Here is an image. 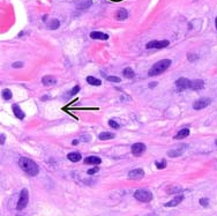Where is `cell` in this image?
<instances>
[{
  "label": "cell",
  "mask_w": 217,
  "mask_h": 216,
  "mask_svg": "<svg viewBox=\"0 0 217 216\" xmlns=\"http://www.w3.org/2000/svg\"><path fill=\"white\" fill-rule=\"evenodd\" d=\"M78 143H79V140H74V141H73V145H74V146L78 145Z\"/></svg>",
  "instance_id": "35"
},
{
  "label": "cell",
  "mask_w": 217,
  "mask_h": 216,
  "mask_svg": "<svg viewBox=\"0 0 217 216\" xmlns=\"http://www.w3.org/2000/svg\"><path fill=\"white\" fill-rule=\"evenodd\" d=\"M90 37L93 40H102V41H108V34H103L101 31H93V32H90Z\"/></svg>",
  "instance_id": "12"
},
{
  "label": "cell",
  "mask_w": 217,
  "mask_h": 216,
  "mask_svg": "<svg viewBox=\"0 0 217 216\" xmlns=\"http://www.w3.org/2000/svg\"><path fill=\"white\" fill-rule=\"evenodd\" d=\"M28 202H29V192H28V189H23L20 193V199H19L17 204H16V209L17 210H23L27 207Z\"/></svg>",
  "instance_id": "4"
},
{
  "label": "cell",
  "mask_w": 217,
  "mask_h": 216,
  "mask_svg": "<svg viewBox=\"0 0 217 216\" xmlns=\"http://www.w3.org/2000/svg\"><path fill=\"white\" fill-rule=\"evenodd\" d=\"M57 82V79L54 76H51V75H46L42 79V83L45 86V87H50V86H53L54 83Z\"/></svg>",
  "instance_id": "13"
},
{
  "label": "cell",
  "mask_w": 217,
  "mask_h": 216,
  "mask_svg": "<svg viewBox=\"0 0 217 216\" xmlns=\"http://www.w3.org/2000/svg\"><path fill=\"white\" fill-rule=\"evenodd\" d=\"M155 165H156V166H157V169H160V170L165 169V168H166V161H165V160L156 161V162H155Z\"/></svg>",
  "instance_id": "24"
},
{
  "label": "cell",
  "mask_w": 217,
  "mask_h": 216,
  "mask_svg": "<svg viewBox=\"0 0 217 216\" xmlns=\"http://www.w3.org/2000/svg\"><path fill=\"white\" fill-rule=\"evenodd\" d=\"M98 170H99V168H98V166H95V168H93V169L88 170V175H89V176L94 175V174H96V172H97Z\"/></svg>",
  "instance_id": "30"
},
{
  "label": "cell",
  "mask_w": 217,
  "mask_h": 216,
  "mask_svg": "<svg viewBox=\"0 0 217 216\" xmlns=\"http://www.w3.org/2000/svg\"><path fill=\"white\" fill-rule=\"evenodd\" d=\"M116 17H117V20L122 21V20H125V19L128 17V13H127V11H126L125 8H120V9L117 12V14H116Z\"/></svg>",
  "instance_id": "18"
},
{
  "label": "cell",
  "mask_w": 217,
  "mask_h": 216,
  "mask_svg": "<svg viewBox=\"0 0 217 216\" xmlns=\"http://www.w3.org/2000/svg\"><path fill=\"white\" fill-rule=\"evenodd\" d=\"M2 97H4L6 101L11 99V98H12V91H11L9 89H4V90H2Z\"/></svg>",
  "instance_id": "25"
},
{
  "label": "cell",
  "mask_w": 217,
  "mask_h": 216,
  "mask_svg": "<svg viewBox=\"0 0 217 216\" xmlns=\"http://www.w3.org/2000/svg\"><path fill=\"white\" fill-rule=\"evenodd\" d=\"M199 57L198 55H195V54H188V60H190V61H194L195 59H198Z\"/></svg>",
  "instance_id": "32"
},
{
  "label": "cell",
  "mask_w": 217,
  "mask_h": 216,
  "mask_svg": "<svg viewBox=\"0 0 217 216\" xmlns=\"http://www.w3.org/2000/svg\"><path fill=\"white\" fill-rule=\"evenodd\" d=\"M134 198L141 202H150L152 200V193L148 189H137L134 193Z\"/></svg>",
  "instance_id": "3"
},
{
  "label": "cell",
  "mask_w": 217,
  "mask_h": 216,
  "mask_svg": "<svg viewBox=\"0 0 217 216\" xmlns=\"http://www.w3.org/2000/svg\"><path fill=\"white\" fill-rule=\"evenodd\" d=\"M79 91H80V86H79V84H76V86L70 90V95H76Z\"/></svg>",
  "instance_id": "29"
},
{
  "label": "cell",
  "mask_w": 217,
  "mask_h": 216,
  "mask_svg": "<svg viewBox=\"0 0 217 216\" xmlns=\"http://www.w3.org/2000/svg\"><path fill=\"white\" fill-rule=\"evenodd\" d=\"M169 44H170V42L166 41V40H164V41H151L146 44V49H148V50H150V49H164V48L169 46Z\"/></svg>",
  "instance_id": "5"
},
{
  "label": "cell",
  "mask_w": 217,
  "mask_h": 216,
  "mask_svg": "<svg viewBox=\"0 0 217 216\" xmlns=\"http://www.w3.org/2000/svg\"><path fill=\"white\" fill-rule=\"evenodd\" d=\"M215 143H216V146H217V140H216V141H215Z\"/></svg>",
  "instance_id": "37"
},
{
  "label": "cell",
  "mask_w": 217,
  "mask_h": 216,
  "mask_svg": "<svg viewBox=\"0 0 217 216\" xmlns=\"http://www.w3.org/2000/svg\"><path fill=\"white\" fill-rule=\"evenodd\" d=\"M185 149H186V145H181V146H179V147H177V148L169 150V151H167V155H169L170 157H178V156H180V155L185 151Z\"/></svg>",
  "instance_id": "9"
},
{
  "label": "cell",
  "mask_w": 217,
  "mask_h": 216,
  "mask_svg": "<svg viewBox=\"0 0 217 216\" xmlns=\"http://www.w3.org/2000/svg\"><path fill=\"white\" fill-rule=\"evenodd\" d=\"M122 74H124V76L125 78H127V79H133L134 76H135V74H134V72H133V69L131 67H126L124 71H122Z\"/></svg>",
  "instance_id": "20"
},
{
  "label": "cell",
  "mask_w": 217,
  "mask_h": 216,
  "mask_svg": "<svg viewBox=\"0 0 217 216\" xmlns=\"http://www.w3.org/2000/svg\"><path fill=\"white\" fill-rule=\"evenodd\" d=\"M146 151V146L143 143H134L132 146V154L135 156H140Z\"/></svg>",
  "instance_id": "10"
},
{
  "label": "cell",
  "mask_w": 217,
  "mask_h": 216,
  "mask_svg": "<svg viewBox=\"0 0 217 216\" xmlns=\"http://www.w3.org/2000/svg\"><path fill=\"white\" fill-rule=\"evenodd\" d=\"M190 135V130L188 128H183V130H180L176 135H175V140H180V139H184V138H186V136H188Z\"/></svg>",
  "instance_id": "15"
},
{
  "label": "cell",
  "mask_w": 217,
  "mask_h": 216,
  "mask_svg": "<svg viewBox=\"0 0 217 216\" xmlns=\"http://www.w3.org/2000/svg\"><path fill=\"white\" fill-rule=\"evenodd\" d=\"M200 203H201V206H202V207H208V204H209V200H208L207 198H202V199H200Z\"/></svg>",
  "instance_id": "28"
},
{
  "label": "cell",
  "mask_w": 217,
  "mask_h": 216,
  "mask_svg": "<svg viewBox=\"0 0 217 216\" xmlns=\"http://www.w3.org/2000/svg\"><path fill=\"white\" fill-rule=\"evenodd\" d=\"M156 83H157V82H152V83H150V84H149V87H150V88H152V87H155V86H156Z\"/></svg>",
  "instance_id": "34"
},
{
  "label": "cell",
  "mask_w": 217,
  "mask_h": 216,
  "mask_svg": "<svg viewBox=\"0 0 217 216\" xmlns=\"http://www.w3.org/2000/svg\"><path fill=\"white\" fill-rule=\"evenodd\" d=\"M101 162H102V160L99 157H97V156H89V157L84 158V163L86 164H95V165H98V164H101Z\"/></svg>",
  "instance_id": "16"
},
{
  "label": "cell",
  "mask_w": 217,
  "mask_h": 216,
  "mask_svg": "<svg viewBox=\"0 0 217 216\" xmlns=\"http://www.w3.org/2000/svg\"><path fill=\"white\" fill-rule=\"evenodd\" d=\"M67 158L72 162H79L81 160V154L79 153H69L67 155Z\"/></svg>",
  "instance_id": "19"
},
{
  "label": "cell",
  "mask_w": 217,
  "mask_h": 216,
  "mask_svg": "<svg viewBox=\"0 0 217 216\" xmlns=\"http://www.w3.org/2000/svg\"><path fill=\"white\" fill-rule=\"evenodd\" d=\"M4 141H5V135L1 134V145H4Z\"/></svg>",
  "instance_id": "33"
},
{
  "label": "cell",
  "mask_w": 217,
  "mask_h": 216,
  "mask_svg": "<svg viewBox=\"0 0 217 216\" xmlns=\"http://www.w3.org/2000/svg\"><path fill=\"white\" fill-rule=\"evenodd\" d=\"M114 138L113 133H110V132H102L101 134L98 135V139L99 140H111Z\"/></svg>",
  "instance_id": "21"
},
{
  "label": "cell",
  "mask_w": 217,
  "mask_h": 216,
  "mask_svg": "<svg viewBox=\"0 0 217 216\" xmlns=\"http://www.w3.org/2000/svg\"><path fill=\"white\" fill-rule=\"evenodd\" d=\"M176 87L179 91H184L186 89H188L190 87V80H187L186 78H180L176 81Z\"/></svg>",
  "instance_id": "7"
},
{
  "label": "cell",
  "mask_w": 217,
  "mask_h": 216,
  "mask_svg": "<svg viewBox=\"0 0 217 216\" xmlns=\"http://www.w3.org/2000/svg\"><path fill=\"white\" fill-rule=\"evenodd\" d=\"M59 26H60V22H59V20H57V19H52V20L47 23V28H49V29H52V30L59 28Z\"/></svg>",
  "instance_id": "22"
},
{
  "label": "cell",
  "mask_w": 217,
  "mask_h": 216,
  "mask_svg": "<svg viewBox=\"0 0 217 216\" xmlns=\"http://www.w3.org/2000/svg\"><path fill=\"white\" fill-rule=\"evenodd\" d=\"M108 125H110L112 128H114V130H118V128H119V124H118L117 122H114L113 119L108 120Z\"/></svg>",
  "instance_id": "26"
},
{
  "label": "cell",
  "mask_w": 217,
  "mask_h": 216,
  "mask_svg": "<svg viewBox=\"0 0 217 216\" xmlns=\"http://www.w3.org/2000/svg\"><path fill=\"white\" fill-rule=\"evenodd\" d=\"M183 200H184V197H183L181 194H179V195H177L173 200H171V201L165 203V207H176V206H178Z\"/></svg>",
  "instance_id": "14"
},
{
  "label": "cell",
  "mask_w": 217,
  "mask_h": 216,
  "mask_svg": "<svg viewBox=\"0 0 217 216\" xmlns=\"http://www.w3.org/2000/svg\"><path fill=\"white\" fill-rule=\"evenodd\" d=\"M12 66H13V68H21V67H23V63L16 61V63H14Z\"/></svg>",
  "instance_id": "31"
},
{
  "label": "cell",
  "mask_w": 217,
  "mask_h": 216,
  "mask_svg": "<svg viewBox=\"0 0 217 216\" xmlns=\"http://www.w3.org/2000/svg\"><path fill=\"white\" fill-rule=\"evenodd\" d=\"M87 82H88L89 84H91V86H101V84H102L101 80L96 79L94 76H88V78H87Z\"/></svg>",
  "instance_id": "23"
},
{
  "label": "cell",
  "mask_w": 217,
  "mask_h": 216,
  "mask_svg": "<svg viewBox=\"0 0 217 216\" xmlns=\"http://www.w3.org/2000/svg\"><path fill=\"white\" fill-rule=\"evenodd\" d=\"M13 111H14V114H15V117L17 118V119H23L24 118V112L21 110V109L19 108V105H13Z\"/></svg>",
  "instance_id": "17"
},
{
  "label": "cell",
  "mask_w": 217,
  "mask_h": 216,
  "mask_svg": "<svg viewBox=\"0 0 217 216\" xmlns=\"http://www.w3.org/2000/svg\"><path fill=\"white\" fill-rule=\"evenodd\" d=\"M204 87V82L203 80H193L190 81V89L192 90H201Z\"/></svg>",
  "instance_id": "11"
},
{
  "label": "cell",
  "mask_w": 217,
  "mask_h": 216,
  "mask_svg": "<svg viewBox=\"0 0 217 216\" xmlns=\"http://www.w3.org/2000/svg\"><path fill=\"white\" fill-rule=\"evenodd\" d=\"M215 26H216V29H217V17H216V20H215Z\"/></svg>",
  "instance_id": "36"
},
{
  "label": "cell",
  "mask_w": 217,
  "mask_h": 216,
  "mask_svg": "<svg viewBox=\"0 0 217 216\" xmlns=\"http://www.w3.org/2000/svg\"><path fill=\"white\" fill-rule=\"evenodd\" d=\"M210 103H211V99L210 98H200L196 102H194L193 109L194 110H201V109H204L207 108L208 105H210Z\"/></svg>",
  "instance_id": "6"
},
{
  "label": "cell",
  "mask_w": 217,
  "mask_h": 216,
  "mask_svg": "<svg viewBox=\"0 0 217 216\" xmlns=\"http://www.w3.org/2000/svg\"><path fill=\"white\" fill-rule=\"evenodd\" d=\"M144 176V171L143 169H134L132 171L128 172V178L132 179V180H139V179H142Z\"/></svg>",
  "instance_id": "8"
},
{
  "label": "cell",
  "mask_w": 217,
  "mask_h": 216,
  "mask_svg": "<svg viewBox=\"0 0 217 216\" xmlns=\"http://www.w3.org/2000/svg\"><path fill=\"white\" fill-rule=\"evenodd\" d=\"M106 80L108 81H111V82H120V78H118V76H108L106 78Z\"/></svg>",
  "instance_id": "27"
},
{
  "label": "cell",
  "mask_w": 217,
  "mask_h": 216,
  "mask_svg": "<svg viewBox=\"0 0 217 216\" xmlns=\"http://www.w3.org/2000/svg\"><path fill=\"white\" fill-rule=\"evenodd\" d=\"M171 66V60L170 59H163L161 61L156 63L152 67L149 69V76H157L160 74H162L163 72H165L167 68Z\"/></svg>",
  "instance_id": "2"
},
{
  "label": "cell",
  "mask_w": 217,
  "mask_h": 216,
  "mask_svg": "<svg viewBox=\"0 0 217 216\" xmlns=\"http://www.w3.org/2000/svg\"><path fill=\"white\" fill-rule=\"evenodd\" d=\"M19 165H20V168H21L27 175L31 176V177L37 176L38 175V172H40L38 165L34 162L32 160H30V158H28V157H21V158L19 160Z\"/></svg>",
  "instance_id": "1"
}]
</instances>
